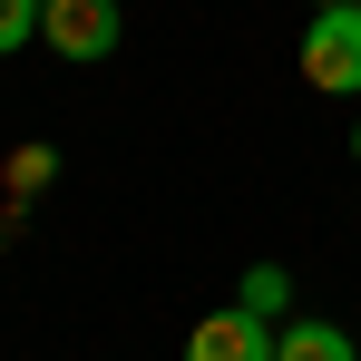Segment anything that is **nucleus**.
<instances>
[{
	"label": "nucleus",
	"instance_id": "4",
	"mask_svg": "<svg viewBox=\"0 0 361 361\" xmlns=\"http://www.w3.org/2000/svg\"><path fill=\"white\" fill-rule=\"evenodd\" d=\"M274 361H361L342 322H283L274 332Z\"/></svg>",
	"mask_w": 361,
	"mask_h": 361
},
{
	"label": "nucleus",
	"instance_id": "5",
	"mask_svg": "<svg viewBox=\"0 0 361 361\" xmlns=\"http://www.w3.org/2000/svg\"><path fill=\"white\" fill-rule=\"evenodd\" d=\"M49 176H59V147H39V137L0 157V195H10V205H30V195H49Z\"/></svg>",
	"mask_w": 361,
	"mask_h": 361
},
{
	"label": "nucleus",
	"instance_id": "9",
	"mask_svg": "<svg viewBox=\"0 0 361 361\" xmlns=\"http://www.w3.org/2000/svg\"><path fill=\"white\" fill-rule=\"evenodd\" d=\"M322 10H342V0H322Z\"/></svg>",
	"mask_w": 361,
	"mask_h": 361
},
{
	"label": "nucleus",
	"instance_id": "6",
	"mask_svg": "<svg viewBox=\"0 0 361 361\" xmlns=\"http://www.w3.org/2000/svg\"><path fill=\"white\" fill-rule=\"evenodd\" d=\"M235 302H244V312H283V302H293V274H283V264H244Z\"/></svg>",
	"mask_w": 361,
	"mask_h": 361
},
{
	"label": "nucleus",
	"instance_id": "3",
	"mask_svg": "<svg viewBox=\"0 0 361 361\" xmlns=\"http://www.w3.org/2000/svg\"><path fill=\"white\" fill-rule=\"evenodd\" d=\"M185 361H274V332H264V312H205L195 332H185Z\"/></svg>",
	"mask_w": 361,
	"mask_h": 361
},
{
	"label": "nucleus",
	"instance_id": "2",
	"mask_svg": "<svg viewBox=\"0 0 361 361\" xmlns=\"http://www.w3.org/2000/svg\"><path fill=\"white\" fill-rule=\"evenodd\" d=\"M118 0H49V10H39V39H49V49H59V59H108V49H118Z\"/></svg>",
	"mask_w": 361,
	"mask_h": 361
},
{
	"label": "nucleus",
	"instance_id": "7",
	"mask_svg": "<svg viewBox=\"0 0 361 361\" xmlns=\"http://www.w3.org/2000/svg\"><path fill=\"white\" fill-rule=\"evenodd\" d=\"M39 10H49V0H0V59L39 39Z\"/></svg>",
	"mask_w": 361,
	"mask_h": 361
},
{
	"label": "nucleus",
	"instance_id": "8",
	"mask_svg": "<svg viewBox=\"0 0 361 361\" xmlns=\"http://www.w3.org/2000/svg\"><path fill=\"white\" fill-rule=\"evenodd\" d=\"M352 157H361V118H352Z\"/></svg>",
	"mask_w": 361,
	"mask_h": 361
},
{
	"label": "nucleus",
	"instance_id": "1",
	"mask_svg": "<svg viewBox=\"0 0 361 361\" xmlns=\"http://www.w3.org/2000/svg\"><path fill=\"white\" fill-rule=\"evenodd\" d=\"M302 88H322V98H361V0L312 10V30H302Z\"/></svg>",
	"mask_w": 361,
	"mask_h": 361
}]
</instances>
